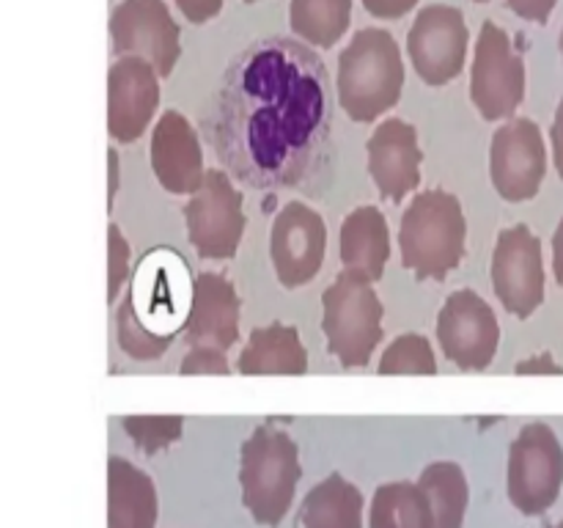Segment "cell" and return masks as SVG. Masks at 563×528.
Masks as SVG:
<instances>
[{
    "label": "cell",
    "instance_id": "8",
    "mask_svg": "<svg viewBox=\"0 0 563 528\" xmlns=\"http://www.w3.org/2000/svg\"><path fill=\"white\" fill-rule=\"evenodd\" d=\"M187 240L203 258H231L240 251L245 234V209L242 193L231 176L220 168H209L201 190L185 204Z\"/></svg>",
    "mask_w": 563,
    "mask_h": 528
},
{
    "label": "cell",
    "instance_id": "41",
    "mask_svg": "<svg viewBox=\"0 0 563 528\" xmlns=\"http://www.w3.org/2000/svg\"><path fill=\"white\" fill-rule=\"evenodd\" d=\"M245 3H253V0H245Z\"/></svg>",
    "mask_w": 563,
    "mask_h": 528
},
{
    "label": "cell",
    "instance_id": "29",
    "mask_svg": "<svg viewBox=\"0 0 563 528\" xmlns=\"http://www.w3.org/2000/svg\"><path fill=\"white\" fill-rule=\"evenodd\" d=\"M126 275H130V242H126L124 231L115 223L108 229V302L119 297L121 286H124Z\"/></svg>",
    "mask_w": 563,
    "mask_h": 528
},
{
    "label": "cell",
    "instance_id": "16",
    "mask_svg": "<svg viewBox=\"0 0 563 528\" xmlns=\"http://www.w3.org/2000/svg\"><path fill=\"white\" fill-rule=\"evenodd\" d=\"M368 176L379 196L399 204L421 182V146L418 130L405 119H385L366 143Z\"/></svg>",
    "mask_w": 563,
    "mask_h": 528
},
{
    "label": "cell",
    "instance_id": "9",
    "mask_svg": "<svg viewBox=\"0 0 563 528\" xmlns=\"http://www.w3.org/2000/svg\"><path fill=\"white\" fill-rule=\"evenodd\" d=\"M467 44L471 31L465 14L456 6L445 3L423 6L407 33V55L427 86H445L460 77Z\"/></svg>",
    "mask_w": 563,
    "mask_h": 528
},
{
    "label": "cell",
    "instance_id": "3",
    "mask_svg": "<svg viewBox=\"0 0 563 528\" xmlns=\"http://www.w3.org/2000/svg\"><path fill=\"white\" fill-rule=\"evenodd\" d=\"M467 220L449 190H423L401 215V264L418 280H443L465 258Z\"/></svg>",
    "mask_w": 563,
    "mask_h": 528
},
{
    "label": "cell",
    "instance_id": "6",
    "mask_svg": "<svg viewBox=\"0 0 563 528\" xmlns=\"http://www.w3.org/2000/svg\"><path fill=\"white\" fill-rule=\"evenodd\" d=\"M509 501L528 517H539L559 501L563 487V446L553 427L526 424L509 449Z\"/></svg>",
    "mask_w": 563,
    "mask_h": 528
},
{
    "label": "cell",
    "instance_id": "26",
    "mask_svg": "<svg viewBox=\"0 0 563 528\" xmlns=\"http://www.w3.org/2000/svg\"><path fill=\"white\" fill-rule=\"evenodd\" d=\"M115 336H119V346L132 358V361H159L174 344V333H157L148 324H143L141 314L135 306V292H126L121 300L119 311H115Z\"/></svg>",
    "mask_w": 563,
    "mask_h": 528
},
{
    "label": "cell",
    "instance_id": "11",
    "mask_svg": "<svg viewBox=\"0 0 563 528\" xmlns=\"http://www.w3.org/2000/svg\"><path fill=\"white\" fill-rule=\"evenodd\" d=\"M438 341L443 355L462 372H484L500 344L498 317L478 292L460 289L440 308Z\"/></svg>",
    "mask_w": 563,
    "mask_h": 528
},
{
    "label": "cell",
    "instance_id": "13",
    "mask_svg": "<svg viewBox=\"0 0 563 528\" xmlns=\"http://www.w3.org/2000/svg\"><path fill=\"white\" fill-rule=\"evenodd\" d=\"M110 36L119 58H146L159 77H168L181 55V31L165 0H121L110 14Z\"/></svg>",
    "mask_w": 563,
    "mask_h": 528
},
{
    "label": "cell",
    "instance_id": "30",
    "mask_svg": "<svg viewBox=\"0 0 563 528\" xmlns=\"http://www.w3.org/2000/svg\"><path fill=\"white\" fill-rule=\"evenodd\" d=\"M179 374L192 377V374H231V363L225 358V350H214V346H190V352L181 361Z\"/></svg>",
    "mask_w": 563,
    "mask_h": 528
},
{
    "label": "cell",
    "instance_id": "19",
    "mask_svg": "<svg viewBox=\"0 0 563 528\" xmlns=\"http://www.w3.org/2000/svg\"><path fill=\"white\" fill-rule=\"evenodd\" d=\"M339 253L344 273L368 284L383 278L390 258V231L385 215L377 207L352 209L341 223Z\"/></svg>",
    "mask_w": 563,
    "mask_h": 528
},
{
    "label": "cell",
    "instance_id": "39",
    "mask_svg": "<svg viewBox=\"0 0 563 528\" xmlns=\"http://www.w3.org/2000/svg\"><path fill=\"white\" fill-rule=\"evenodd\" d=\"M544 528H563V520L555 522V526H544Z\"/></svg>",
    "mask_w": 563,
    "mask_h": 528
},
{
    "label": "cell",
    "instance_id": "2",
    "mask_svg": "<svg viewBox=\"0 0 563 528\" xmlns=\"http://www.w3.org/2000/svg\"><path fill=\"white\" fill-rule=\"evenodd\" d=\"M405 88V61L396 38L385 28H363L341 50L335 91L352 121L379 119L396 108Z\"/></svg>",
    "mask_w": 563,
    "mask_h": 528
},
{
    "label": "cell",
    "instance_id": "28",
    "mask_svg": "<svg viewBox=\"0 0 563 528\" xmlns=\"http://www.w3.org/2000/svg\"><path fill=\"white\" fill-rule=\"evenodd\" d=\"M121 427L130 435L132 443L143 451V454H157V451L168 449L181 438L185 429V418L181 416H124Z\"/></svg>",
    "mask_w": 563,
    "mask_h": 528
},
{
    "label": "cell",
    "instance_id": "20",
    "mask_svg": "<svg viewBox=\"0 0 563 528\" xmlns=\"http://www.w3.org/2000/svg\"><path fill=\"white\" fill-rule=\"evenodd\" d=\"M236 369L245 377H300L308 372V352L297 328L273 322L251 330Z\"/></svg>",
    "mask_w": 563,
    "mask_h": 528
},
{
    "label": "cell",
    "instance_id": "24",
    "mask_svg": "<svg viewBox=\"0 0 563 528\" xmlns=\"http://www.w3.org/2000/svg\"><path fill=\"white\" fill-rule=\"evenodd\" d=\"M418 484L429 495V504L434 512V528H462L471 501L467 476L456 462H432L423 468Z\"/></svg>",
    "mask_w": 563,
    "mask_h": 528
},
{
    "label": "cell",
    "instance_id": "25",
    "mask_svg": "<svg viewBox=\"0 0 563 528\" xmlns=\"http://www.w3.org/2000/svg\"><path fill=\"white\" fill-rule=\"evenodd\" d=\"M352 0H291V31L313 47H333L350 31Z\"/></svg>",
    "mask_w": 563,
    "mask_h": 528
},
{
    "label": "cell",
    "instance_id": "38",
    "mask_svg": "<svg viewBox=\"0 0 563 528\" xmlns=\"http://www.w3.org/2000/svg\"><path fill=\"white\" fill-rule=\"evenodd\" d=\"M559 44H561V55H563V28H561V38H559Z\"/></svg>",
    "mask_w": 563,
    "mask_h": 528
},
{
    "label": "cell",
    "instance_id": "37",
    "mask_svg": "<svg viewBox=\"0 0 563 528\" xmlns=\"http://www.w3.org/2000/svg\"><path fill=\"white\" fill-rule=\"evenodd\" d=\"M553 273H555V280L563 286V218L561 223L555 226V234H553Z\"/></svg>",
    "mask_w": 563,
    "mask_h": 528
},
{
    "label": "cell",
    "instance_id": "21",
    "mask_svg": "<svg viewBox=\"0 0 563 528\" xmlns=\"http://www.w3.org/2000/svg\"><path fill=\"white\" fill-rule=\"evenodd\" d=\"M159 498L152 476L124 457L108 460V528H154Z\"/></svg>",
    "mask_w": 563,
    "mask_h": 528
},
{
    "label": "cell",
    "instance_id": "36",
    "mask_svg": "<svg viewBox=\"0 0 563 528\" xmlns=\"http://www.w3.org/2000/svg\"><path fill=\"white\" fill-rule=\"evenodd\" d=\"M119 179H121V160L115 148L108 152V209H113V198L119 193Z\"/></svg>",
    "mask_w": 563,
    "mask_h": 528
},
{
    "label": "cell",
    "instance_id": "35",
    "mask_svg": "<svg viewBox=\"0 0 563 528\" xmlns=\"http://www.w3.org/2000/svg\"><path fill=\"white\" fill-rule=\"evenodd\" d=\"M550 141H553V163L559 176L563 179V99L555 110V119H553V130H550Z\"/></svg>",
    "mask_w": 563,
    "mask_h": 528
},
{
    "label": "cell",
    "instance_id": "18",
    "mask_svg": "<svg viewBox=\"0 0 563 528\" xmlns=\"http://www.w3.org/2000/svg\"><path fill=\"white\" fill-rule=\"evenodd\" d=\"M242 302L234 284L220 273H201L192 280L187 319L181 324L190 346L229 350L240 339Z\"/></svg>",
    "mask_w": 563,
    "mask_h": 528
},
{
    "label": "cell",
    "instance_id": "32",
    "mask_svg": "<svg viewBox=\"0 0 563 528\" xmlns=\"http://www.w3.org/2000/svg\"><path fill=\"white\" fill-rule=\"evenodd\" d=\"M368 14L379 16V20H399L407 11H412L418 6V0H363Z\"/></svg>",
    "mask_w": 563,
    "mask_h": 528
},
{
    "label": "cell",
    "instance_id": "15",
    "mask_svg": "<svg viewBox=\"0 0 563 528\" xmlns=\"http://www.w3.org/2000/svg\"><path fill=\"white\" fill-rule=\"evenodd\" d=\"M159 105V72L137 55H124L108 72V132L132 143L148 130Z\"/></svg>",
    "mask_w": 563,
    "mask_h": 528
},
{
    "label": "cell",
    "instance_id": "17",
    "mask_svg": "<svg viewBox=\"0 0 563 528\" xmlns=\"http://www.w3.org/2000/svg\"><path fill=\"white\" fill-rule=\"evenodd\" d=\"M152 168L159 185L174 196H192L207 179L198 132L187 116L165 110L152 132Z\"/></svg>",
    "mask_w": 563,
    "mask_h": 528
},
{
    "label": "cell",
    "instance_id": "7",
    "mask_svg": "<svg viewBox=\"0 0 563 528\" xmlns=\"http://www.w3.org/2000/svg\"><path fill=\"white\" fill-rule=\"evenodd\" d=\"M471 99L482 119L509 121L526 99V64L511 36L487 20L478 33L471 66Z\"/></svg>",
    "mask_w": 563,
    "mask_h": 528
},
{
    "label": "cell",
    "instance_id": "5",
    "mask_svg": "<svg viewBox=\"0 0 563 528\" xmlns=\"http://www.w3.org/2000/svg\"><path fill=\"white\" fill-rule=\"evenodd\" d=\"M322 330L328 352L344 369L368 366L383 341V300L368 280L341 270L322 295Z\"/></svg>",
    "mask_w": 563,
    "mask_h": 528
},
{
    "label": "cell",
    "instance_id": "23",
    "mask_svg": "<svg viewBox=\"0 0 563 528\" xmlns=\"http://www.w3.org/2000/svg\"><path fill=\"white\" fill-rule=\"evenodd\" d=\"M368 522L372 528H434V512L418 482H388L374 493Z\"/></svg>",
    "mask_w": 563,
    "mask_h": 528
},
{
    "label": "cell",
    "instance_id": "1",
    "mask_svg": "<svg viewBox=\"0 0 563 528\" xmlns=\"http://www.w3.org/2000/svg\"><path fill=\"white\" fill-rule=\"evenodd\" d=\"M201 132L225 174L251 190L322 193L339 165L324 61L297 38H253L214 86Z\"/></svg>",
    "mask_w": 563,
    "mask_h": 528
},
{
    "label": "cell",
    "instance_id": "27",
    "mask_svg": "<svg viewBox=\"0 0 563 528\" xmlns=\"http://www.w3.org/2000/svg\"><path fill=\"white\" fill-rule=\"evenodd\" d=\"M379 374H423L432 377L438 374V358H434L432 344L421 333H405L396 341H390L388 350L379 358Z\"/></svg>",
    "mask_w": 563,
    "mask_h": 528
},
{
    "label": "cell",
    "instance_id": "34",
    "mask_svg": "<svg viewBox=\"0 0 563 528\" xmlns=\"http://www.w3.org/2000/svg\"><path fill=\"white\" fill-rule=\"evenodd\" d=\"M515 374H563V366L561 363H555V358L550 355V352H537L533 358H528V361H520L515 366Z\"/></svg>",
    "mask_w": 563,
    "mask_h": 528
},
{
    "label": "cell",
    "instance_id": "12",
    "mask_svg": "<svg viewBox=\"0 0 563 528\" xmlns=\"http://www.w3.org/2000/svg\"><path fill=\"white\" fill-rule=\"evenodd\" d=\"M493 286L511 317L528 319L544 302L542 242L528 226H509L493 253Z\"/></svg>",
    "mask_w": 563,
    "mask_h": 528
},
{
    "label": "cell",
    "instance_id": "10",
    "mask_svg": "<svg viewBox=\"0 0 563 528\" xmlns=\"http://www.w3.org/2000/svg\"><path fill=\"white\" fill-rule=\"evenodd\" d=\"M489 176L504 201L526 204L537 198L548 176V146L537 121L509 119L495 130Z\"/></svg>",
    "mask_w": 563,
    "mask_h": 528
},
{
    "label": "cell",
    "instance_id": "14",
    "mask_svg": "<svg viewBox=\"0 0 563 528\" xmlns=\"http://www.w3.org/2000/svg\"><path fill=\"white\" fill-rule=\"evenodd\" d=\"M328 253V226L322 215L302 201H289L278 212L269 234V258L286 289L317 278Z\"/></svg>",
    "mask_w": 563,
    "mask_h": 528
},
{
    "label": "cell",
    "instance_id": "4",
    "mask_svg": "<svg viewBox=\"0 0 563 528\" xmlns=\"http://www.w3.org/2000/svg\"><path fill=\"white\" fill-rule=\"evenodd\" d=\"M302 476L300 451L289 432L275 421L262 424L242 443L240 484L242 504L258 526H278L295 501L297 482Z\"/></svg>",
    "mask_w": 563,
    "mask_h": 528
},
{
    "label": "cell",
    "instance_id": "31",
    "mask_svg": "<svg viewBox=\"0 0 563 528\" xmlns=\"http://www.w3.org/2000/svg\"><path fill=\"white\" fill-rule=\"evenodd\" d=\"M509 9L515 11L517 16L531 22H548L553 9L559 6V0H506Z\"/></svg>",
    "mask_w": 563,
    "mask_h": 528
},
{
    "label": "cell",
    "instance_id": "22",
    "mask_svg": "<svg viewBox=\"0 0 563 528\" xmlns=\"http://www.w3.org/2000/svg\"><path fill=\"white\" fill-rule=\"evenodd\" d=\"M302 528H363V495L341 473H330L308 490L300 506Z\"/></svg>",
    "mask_w": 563,
    "mask_h": 528
},
{
    "label": "cell",
    "instance_id": "33",
    "mask_svg": "<svg viewBox=\"0 0 563 528\" xmlns=\"http://www.w3.org/2000/svg\"><path fill=\"white\" fill-rule=\"evenodd\" d=\"M176 6L190 22H209L220 14L223 0H176Z\"/></svg>",
    "mask_w": 563,
    "mask_h": 528
},
{
    "label": "cell",
    "instance_id": "40",
    "mask_svg": "<svg viewBox=\"0 0 563 528\" xmlns=\"http://www.w3.org/2000/svg\"><path fill=\"white\" fill-rule=\"evenodd\" d=\"M476 3H487V0H476Z\"/></svg>",
    "mask_w": 563,
    "mask_h": 528
}]
</instances>
